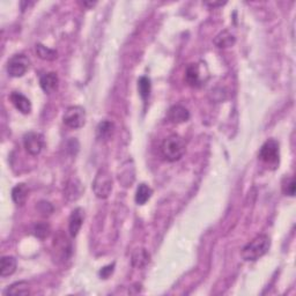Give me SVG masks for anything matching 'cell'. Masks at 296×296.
I'll return each mask as SVG.
<instances>
[{"instance_id":"6da1fadb","label":"cell","mask_w":296,"mask_h":296,"mask_svg":"<svg viewBox=\"0 0 296 296\" xmlns=\"http://www.w3.org/2000/svg\"><path fill=\"white\" fill-rule=\"evenodd\" d=\"M271 247V239L267 235H258L245 245L242 250V257L247 262H255L263 257Z\"/></svg>"},{"instance_id":"7a4b0ae2","label":"cell","mask_w":296,"mask_h":296,"mask_svg":"<svg viewBox=\"0 0 296 296\" xmlns=\"http://www.w3.org/2000/svg\"><path fill=\"white\" fill-rule=\"evenodd\" d=\"M185 153V141L178 134L167 137L161 145V154L169 162H176L182 159Z\"/></svg>"},{"instance_id":"3957f363","label":"cell","mask_w":296,"mask_h":296,"mask_svg":"<svg viewBox=\"0 0 296 296\" xmlns=\"http://www.w3.org/2000/svg\"><path fill=\"white\" fill-rule=\"evenodd\" d=\"M259 159L267 164L272 169L277 168L280 160V148H279V142L274 139H270L262 146L259 151Z\"/></svg>"},{"instance_id":"277c9868","label":"cell","mask_w":296,"mask_h":296,"mask_svg":"<svg viewBox=\"0 0 296 296\" xmlns=\"http://www.w3.org/2000/svg\"><path fill=\"white\" fill-rule=\"evenodd\" d=\"M93 191L98 198L105 199L112 191V177L105 169H101L96 174L93 182Z\"/></svg>"},{"instance_id":"5b68a950","label":"cell","mask_w":296,"mask_h":296,"mask_svg":"<svg viewBox=\"0 0 296 296\" xmlns=\"http://www.w3.org/2000/svg\"><path fill=\"white\" fill-rule=\"evenodd\" d=\"M64 124L69 129H80L86 123V111L82 106L72 105L66 109L64 116H63Z\"/></svg>"},{"instance_id":"8992f818","label":"cell","mask_w":296,"mask_h":296,"mask_svg":"<svg viewBox=\"0 0 296 296\" xmlns=\"http://www.w3.org/2000/svg\"><path fill=\"white\" fill-rule=\"evenodd\" d=\"M31 62L27 56L19 53V55L13 56L7 63V72L8 74L13 76V78H20L26 74V72L28 71Z\"/></svg>"},{"instance_id":"52a82bcc","label":"cell","mask_w":296,"mask_h":296,"mask_svg":"<svg viewBox=\"0 0 296 296\" xmlns=\"http://www.w3.org/2000/svg\"><path fill=\"white\" fill-rule=\"evenodd\" d=\"M44 137L38 132H28L23 137V146H25L27 153L33 156L38 155L44 148Z\"/></svg>"},{"instance_id":"ba28073f","label":"cell","mask_w":296,"mask_h":296,"mask_svg":"<svg viewBox=\"0 0 296 296\" xmlns=\"http://www.w3.org/2000/svg\"><path fill=\"white\" fill-rule=\"evenodd\" d=\"M189 118H190V112L183 105H174L168 110L167 119L172 124H182L188 122Z\"/></svg>"},{"instance_id":"9c48e42d","label":"cell","mask_w":296,"mask_h":296,"mask_svg":"<svg viewBox=\"0 0 296 296\" xmlns=\"http://www.w3.org/2000/svg\"><path fill=\"white\" fill-rule=\"evenodd\" d=\"M84 221H85V211L80 207L75 208L74 211L72 212L68 221L69 235H71L72 237H75V236L79 234L80 229H81L82 225H84Z\"/></svg>"},{"instance_id":"30bf717a","label":"cell","mask_w":296,"mask_h":296,"mask_svg":"<svg viewBox=\"0 0 296 296\" xmlns=\"http://www.w3.org/2000/svg\"><path fill=\"white\" fill-rule=\"evenodd\" d=\"M9 99H11L12 104L15 106L16 110H19L23 115H28L32 112V103L29 101V99H27L25 95L21 94L19 92H13L9 95Z\"/></svg>"},{"instance_id":"8fae6325","label":"cell","mask_w":296,"mask_h":296,"mask_svg":"<svg viewBox=\"0 0 296 296\" xmlns=\"http://www.w3.org/2000/svg\"><path fill=\"white\" fill-rule=\"evenodd\" d=\"M185 81L191 87H199L202 84L201 68L199 64H190L185 71Z\"/></svg>"},{"instance_id":"7c38bea8","label":"cell","mask_w":296,"mask_h":296,"mask_svg":"<svg viewBox=\"0 0 296 296\" xmlns=\"http://www.w3.org/2000/svg\"><path fill=\"white\" fill-rule=\"evenodd\" d=\"M39 85H41V88L44 91L45 93H52L56 88L58 87V76L55 72H49L45 73L41 76L39 79Z\"/></svg>"},{"instance_id":"4fadbf2b","label":"cell","mask_w":296,"mask_h":296,"mask_svg":"<svg viewBox=\"0 0 296 296\" xmlns=\"http://www.w3.org/2000/svg\"><path fill=\"white\" fill-rule=\"evenodd\" d=\"M16 259L13 256H4L0 261V275L2 278L9 277L16 271Z\"/></svg>"},{"instance_id":"5bb4252c","label":"cell","mask_w":296,"mask_h":296,"mask_svg":"<svg viewBox=\"0 0 296 296\" xmlns=\"http://www.w3.org/2000/svg\"><path fill=\"white\" fill-rule=\"evenodd\" d=\"M29 196L28 186L25 183H20L16 186H14L12 190V199L18 206H23L26 204L27 199Z\"/></svg>"},{"instance_id":"9a60e30c","label":"cell","mask_w":296,"mask_h":296,"mask_svg":"<svg viewBox=\"0 0 296 296\" xmlns=\"http://www.w3.org/2000/svg\"><path fill=\"white\" fill-rule=\"evenodd\" d=\"M235 42H236L235 36L229 31L221 32L220 34H218L217 37L214 38V44L217 45L219 49L230 48V46L235 44Z\"/></svg>"},{"instance_id":"2e32d148","label":"cell","mask_w":296,"mask_h":296,"mask_svg":"<svg viewBox=\"0 0 296 296\" xmlns=\"http://www.w3.org/2000/svg\"><path fill=\"white\" fill-rule=\"evenodd\" d=\"M151 256L146 249H137L132 254V265L137 268H142L149 263Z\"/></svg>"},{"instance_id":"e0dca14e","label":"cell","mask_w":296,"mask_h":296,"mask_svg":"<svg viewBox=\"0 0 296 296\" xmlns=\"http://www.w3.org/2000/svg\"><path fill=\"white\" fill-rule=\"evenodd\" d=\"M153 195V190L147 184H140L138 186L137 192H135V202L138 205H145Z\"/></svg>"},{"instance_id":"ac0fdd59","label":"cell","mask_w":296,"mask_h":296,"mask_svg":"<svg viewBox=\"0 0 296 296\" xmlns=\"http://www.w3.org/2000/svg\"><path fill=\"white\" fill-rule=\"evenodd\" d=\"M81 194V184L78 179H71L66 185V191L65 196L68 200H75L80 197Z\"/></svg>"},{"instance_id":"d6986e66","label":"cell","mask_w":296,"mask_h":296,"mask_svg":"<svg viewBox=\"0 0 296 296\" xmlns=\"http://www.w3.org/2000/svg\"><path fill=\"white\" fill-rule=\"evenodd\" d=\"M35 50H36V55H37L41 59H43V61L52 62V61H55V59H57V57H58L57 51H56V50L46 48L45 45L41 44V43L36 44Z\"/></svg>"},{"instance_id":"ffe728a7","label":"cell","mask_w":296,"mask_h":296,"mask_svg":"<svg viewBox=\"0 0 296 296\" xmlns=\"http://www.w3.org/2000/svg\"><path fill=\"white\" fill-rule=\"evenodd\" d=\"M114 123L109 122V121H103L99 124L98 129H96V133H98V138L99 139H109L114 133Z\"/></svg>"},{"instance_id":"44dd1931","label":"cell","mask_w":296,"mask_h":296,"mask_svg":"<svg viewBox=\"0 0 296 296\" xmlns=\"http://www.w3.org/2000/svg\"><path fill=\"white\" fill-rule=\"evenodd\" d=\"M29 294V285L26 281H19L8 286L5 291V295H27Z\"/></svg>"},{"instance_id":"7402d4cb","label":"cell","mask_w":296,"mask_h":296,"mask_svg":"<svg viewBox=\"0 0 296 296\" xmlns=\"http://www.w3.org/2000/svg\"><path fill=\"white\" fill-rule=\"evenodd\" d=\"M53 247H56V250L62 255L63 259H67L68 256L71 255V244L68 243L65 237H62V242H59V239L56 238Z\"/></svg>"},{"instance_id":"603a6c76","label":"cell","mask_w":296,"mask_h":296,"mask_svg":"<svg viewBox=\"0 0 296 296\" xmlns=\"http://www.w3.org/2000/svg\"><path fill=\"white\" fill-rule=\"evenodd\" d=\"M151 89H152L151 80H149V78H147V76H141V78L138 80V91L142 99H146L149 98Z\"/></svg>"},{"instance_id":"cb8c5ba5","label":"cell","mask_w":296,"mask_h":296,"mask_svg":"<svg viewBox=\"0 0 296 296\" xmlns=\"http://www.w3.org/2000/svg\"><path fill=\"white\" fill-rule=\"evenodd\" d=\"M33 231H34V235L37 238L45 239L46 237H49L51 228H50V226L46 224V222H39V224H36L34 226Z\"/></svg>"},{"instance_id":"d4e9b609","label":"cell","mask_w":296,"mask_h":296,"mask_svg":"<svg viewBox=\"0 0 296 296\" xmlns=\"http://www.w3.org/2000/svg\"><path fill=\"white\" fill-rule=\"evenodd\" d=\"M282 192L289 197L295 196V179L294 177H285L282 181Z\"/></svg>"},{"instance_id":"484cf974","label":"cell","mask_w":296,"mask_h":296,"mask_svg":"<svg viewBox=\"0 0 296 296\" xmlns=\"http://www.w3.org/2000/svg\"><path fill=\"white\" fill-rule=\"evenodd\" d=\"M48 207H51V204H50V202L41 201L38 204V211L41 212V214L44 215V217H48V215H50L53 212V208L48 209Z\"/></svg>"},{"instance_id":"4316f807","label":"cell","mask_w":296,"mask_h":296,"mask_svg":"<svg viewBox=\"0 0 296 296\" xmlns=\"http://www.w3.org/2000/svg\"><path fill=\"white\" fill-rule=\"evenodd\" d=\"M114 267H115V264H111V265H108L105 266V267H103L101 271H99V275L103 279H108L109 277H110V274L114 272Z\"/></svg>"}]
</instances>
